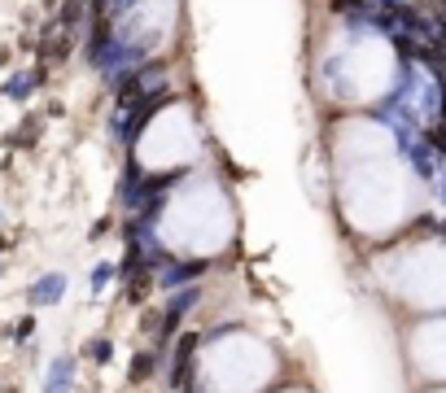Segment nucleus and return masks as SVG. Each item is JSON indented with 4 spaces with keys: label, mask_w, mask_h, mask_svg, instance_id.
I'll return each mask as SVG.
<instances>
[{
    "label": "nucleus",
    "mask_w": 446,
    "mask_h": 393,
    "mask_svg": "<svg viewBox=\"0 0 446 393\" xmlns=\"http://www.w3.org/2000/svg\"><path fill=\"white\" fill-rule=\"evenodd\" d=\"M145 297H149V271L140 267V275L127 284V302H145Z\"/></svg>",
    "instance_id": "1"
},
{
    "label": "nucleus",
    "mask_w": 446,
    "mask_h": 393,
    "mask_svg": "<svg viewBox=\"0 0 446 393\" xmlns=\"http://www.w3.org/2000/svg\"><path fill=\"white\" fill-rule=\"evenodd\" d=\"M149 376V354H140L136 363H131V380H145Z\"/></svg>",
    "instance_id": "2"
}]
</instances>
